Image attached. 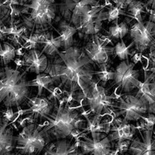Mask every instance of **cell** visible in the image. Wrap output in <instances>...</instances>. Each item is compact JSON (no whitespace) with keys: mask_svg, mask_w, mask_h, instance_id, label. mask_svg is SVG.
<instances>
[{"mask_svg":"<svg viewBox=\"0 0 155 155\" xmlns=\"http://www.w3.org/2000/svg\"><path fill=\"white\" fill-rule=\"evenodd\" d=\"M58 55L59 58L49 64L44 73L53 78L54 82L60 84L59 88L62 86L74 93L81 90L85 97L93 81V61L78 47L59 51Z\"/></svg>","mask_w":155,"mask_h":155,"instance_id":"cell-1","label":"cell"},{"mask_svg":"<svg viewBox=\"0 0 155 155\" xmlns=\"http://www.w3.org/2000/svg\"><path fill=\"white\" fill-rule=\"evenodd\" d=\"M27 71L5 66L0 70V104L6 108L16 107L28 101L30 81L27 80Z\"/></svg>","mask_w":155,"mask_h":155,"instance_id":"cell-2","label":"cell"},{"mask_svg":"<svg viewBox=\"0 0 155 155\" xmlns=\"http://www.w3.org/2000/svg\"><path fill=\"white\" fill-rule=\"evenodd\" d=\"M60 104L54 114L47 116L48 124L44 127L43 130L52 140H64L71 137V134L76 129L82 128L84 120L81 118L77 111L65 104V99L59 100Z\"/></svg>","mask_w":155,"mask_h":155,"instance_id":"cell-3","label":"cell"},{"mask_svg":"<svg viewBox=\"0 0 155 155\" xmlns=\"http://www.w3.org/2000/svg\"><path fill=\"white\" fill-rule=\"evenodd\" d=\"M22 5L30 9V12H22L27 15L23 16V24L27 29L34 30V28H46L56 16L58 5L55 0H30L29 4L24 3Z\"/></svg>","mask_w":155,"mask_h":155,"instance_id":"cell-4","label":"cell"},{"mask_svg":"<svg viewBox=\"0 0 155 155\" xmlns=\"http://www.w3.org/2000/svg\"><path fill=\"white\" fill-rule=\"evenodd\" d=\"M41 127V126L34 123L23 127V130L15 137V149L23 155H37L41 153L51 140Z\"/></svg>","mask_w":155,"mask_h":155,"instance_id":"cell-5","label":"cell"},{"mask_svg":"<svg viewBox=\"0 0 155 155\" xmlns=\"http://www.w3.org/2000/svg\"><path fill=\"white\" fill-rule=\"evenodd\" d=\"M112 107L116 110V116H123V123L137 122L148 113V103L140 97L134 95H123L116 100Z\"/></svg>","mask_w":155,"mask_h":155,"instance_id":"cell-6","label":"cell"},{"mask_svg":"<svg viewBox=\"0 0 155 155\" xmlns=\"http://www.w3.org/2000/svg\"><path fill=\"white\" fill-rule=\"evenodd\" d=\"M98 5L99 0H62L58 9L65 21L78 28L84 16Z\"/></svg>","mask_w":155,"mask_h":155,"instance_id":"cell-7","label":"cell"},{"mask_svg":"<svg viewBox=\"0 0 155 155\" xmlns=\"http://www.w3.org/2000/svg\"><path fill=\"white\" fill-rule=\"evenodd\" d=\"M135 64L129 60L120 62L115 69L116 76L113 80V85L125 93L132 92L135 88H139L142 81L139 79L140 75L139 70L135 69Z\"/></svg>","mask_w":155,"mask_h":155,"instance_id":"cell-8","label":"cell"},{"mask_svg":"<svg viewBox=\"0 0 155 155\" xmlns=\"http://www.w3.org/2000/svg\"><path fill=\"white\" fill-rule=\"evenodd\" d=\"M130 35L136 50L143 54L155 42V23L149 20L143 23L137 22L130 29Z\"/></svg>","mask_w":155,"mask_h":155,"instance_id":"cell-9","label":"cell"},{"mask_svg":"<svg viewBox=\"0 0 155 155\" xmlns=\"http://www.w3.org/2000/svg\"><path fill=\"white\" fill-rule=\"evenodd\" d=\"M108 19L107 11L104 10V5H98L90 9L81 19L78 31L85 37L96 35L102 28L103 22Z\"/></svg>","mask_w":155,"mask_h":155,"instance_id":"cell-10","label":"cell"},{"mask_svg":"<svg viewBox=\"0 0 155 155\" xmlns=\"http://www.w3.org/2000/svg\"><path fill=\"white\" fill-rule=\"evenodd\" d=\"M92 139L85 137L83 140H78L81 155H111V141L107 136L101 133H92Z\"/></svg>","mask_w":155,"mask_h":155,"instance_id":"cell-11","label":"cell"},{"mask_svg":"<svg viewBox=\"0 0 155 155\" xmlns=\"http://www.w3.org/2000/svg\"><path fill=\"white\" fill-rule=\"evenodd\" d=\"M85 98L87 100V105L89 107L90 111L95 115L102 116V113L113 106L111 101L113 97L109 96L106 94V88L99 85V82L94 81Z\"/></svg>","mask_w":155,"mask_h":155,"instance_id":"cell-12","label":"cell"},{"mask_svg":"<svg viewBox=\"0 0 155 155\" xmlns=\"http://www.w3.org/2000/svg\"><path fill=\"white\" fill-rule=\"evenodd\" d=\"M85 52L92 61L100 66L107 64L110 55L114 53V48L107 47V42L101 40L96 34L85 46Z\"/></svg>","mask_w":155,"mask_h":155,"instance_id":"cell-13","label":"cell"},{"mask_svg":"<svg viewBox=\"0 0 155 155\" xmlns=\"http://www.w3.org/2000/svg\"><path fill=\"white\" fill-rule=\"evenodd\" d=\"M26 71L40 74L45 72L49 65L48 58L45 54L37 49L29 50L23 56Z\"/></svg>","mask_w":155,"mask_h":155,"instance_id":"cell-14","label":"cell"},{"mask_svg":"<svg viewBox=\"0 0 155 155\" xmlns=\"http://www.w3.org/2000/svg\"><path fill=\"white\" fill-rule=\"evenodd\" d=\"M140 136L141 139L137 137L131 141L127 151L129 155H148L155 150L153 130H144L143 134L140 133Z\"/></svg>","mask_w":155,"mask_h":155,"instance_id":"cell-15","label":"cell"},{"mask_svg":"<svg viewBox=\"0 0 155 155\" xmlns=\"http://www.w3.org/2000/svg\"><path fill=\"white\" fill-rule=\"evenodd\" d=\"M136 128L137 127L123 123V120L120 121V120H119L116 122L115 126L111 127V134H109L108 137L111 142L117 141V143L124 140H133Z\"/></svg>","mask_w":155,"mask_h":155,"instance_id":"cell-16","label":"cell"},{"mask_svg":"<svg viewBox=\"0 0 155 155\" xmlns=\"http://www.w3.org/2000/svg\"><path fill=\"white\" fill-rule=\"evenodd\" d=\"M16 148L13 130L9 124L0 123V155H6Z\"/></svg>","mask_w":155,"mask_h":155,"instance_id":"cell-17","label":"cell"},{"mask_svg":"<svg viewBox=\"0 0 155 155\" xmlns=\"http://www.w3.org/2000/svg\"><path fill=\"white\" fill-rule=\"evenodd\" d=\"M28 105L30 106V109L31 111L32 116L34 119L38 117H44L49 116L51 113L52 105L51 102L46 98L44 97L36 96L34 98H29Z\"/></svg>","mask_w":155,"mask_h":155,"instance_id":"cell-18","label":"cell"},{"mask_svg":"<svg viewBox=\"0 0 155 155\" xmlns=\"http://www.w3.org/2000/svg\"><path fill=\"white\" fill-rule=\"evenodd\" d=\"M77 143L71 144L65 139L57 140L48 147L45 155H81L77 150Z\"/></svg>","mask_w":155,"mask_h":155,"instance_id":"cell-19","label":"cell"},{"mask_svg":"<svg viewBox=\"0 0 155 155\" xmlns=\"http://www.w3.org/2000/svg\"><path fill=\"white\" fill-rule=\"evenodd\" d=\"M58 28L60 31L58 32L60 34V37L62 41V47L63 51H67L68 49L73 47L74 44V36L78 32L77 28L64 19L61 20L60 23L58 24Z\"/></svg>","mask_w":155,"mask_h":155,"instance_id":"cell-20","label":"cell"},{"mask_svg":"<svg viewBox=\"0 0 155 155\" xmlns=\"http://www.w3.org/2000/svg\"><path fill=\"white\" fill-rule=\"evenodd\" d=\"M41 44H44L43 53L45 54L47 56L54 57L58 54L59 49L62 47V41L60 36L54 37L51 33H46L45 38Z\"/></svg>","mask_w":155,"mask_h":155,"instance_id":"cell-21","label":"cell"},{"mask_svg":"<svg viewBox=\"0 0 155 155\" xmlns=\"http://www.w3.org/2000/svg\"><path fill=\"white\" fill-rule=\"evenodd\" d=\"M147 5L144 2L139 0H134L127 8V14L128 16L134 18L137 23H143L142 13H146Z\"/></svg>","mask_w":155,"mask_h":155,"instance_id":"cell-22","label":"cell"},{"mask_svg":"<svg viewBox=\"0 0 155 155\" xmlns=\"http://www.w3.org/2000/svg\"><path fill=\"white\" fill-rule=\"evenodd\" d=\"M54 82V78L51 75L46 74V73H42V74H37L35 79L30 81V87H37V96L41 97L43 93V89L46 88L47 90H49L48 86Z\"/></svg>","mask_w":155,"mask_h":155,"instance_id":"cell-23","label":"cell"},{"mask_svg":"<svg viewBox=\"0 0 155 155\" xmlns=\"http://www.w3.org/2000/svg\"><path fill=\"white\" fill-rule=\"evenodd\" d=\"M16 48L8 42L0 44V61L3 65L7 66L9 62L14 60L16 57Z\"/></svg>","mask_w":155,"mask_h":155,"instance_id":"cell-24","label":"cell"},{"mask_svg":"<svg viewBox=\"0 0 155 155\" xmlns=\"http://www.w3.org/2000/svg\"><path fill=\"white\" fill-rule=\"evenodd\" d=\"M130 32L128 24L126 22H120L119 23L118 19H116L115 23L109 27V37L113 39H120L123 40L124 37Z\"/></svg>","mask_w":155,"mask_h":155,"instance_id":"cell-25","label":"cell"},{"mask_svg":"<svg viewBox=\"0 0 155 155\" xmlns=\"http://www.w3.org/2000/svg\"><path fill=\"white\" fill-rule=\"evenodd\" d=\"M134 46V42L132 41L129 45H127L124 40H121L114 47V54L116 56L120 58L121 61L129 60V56L132 55L130 53V48Z\"/></svg>","mask_w":155,"mask_h":155,"instance_id":"cell-26","label":"cell"},{"mask_svg":"<svg viewBox=\"0 0 155 155\" xmlns=\"http://www.w3.org/2000/svg\"><path fill=\"white\" fill-rule=\"evenodd\" d=\"M100 71H95V74L98 75L99 81L102 82L106 83L107 81L114 80L115 76H116V72L113 71H109L107 69V64H102L100 65Z\"/></svg>","mask_w":155,"mask_h":155,"instance_id":"cell-27","label":"cell"},{"mask_svg":"<svg viewBox=\"0 0 155 155\" xmlns=\"http://www.w3.org/2000/svg\"><path fill=\"white\" fill-rule=\"evenodd\" d=\"M155 126V115L148 113L147 116H143L140 120V124L137 128L143 129V130H153Z\"/></svg>","mask_w":155,"mask_h":155,"instance_id":"cell-28","label":"cell"},{"mask_svg":"<svg viewBox=\"0 0 155 155\" xmlns=\"http://www.w3.org/2000/svg\"><path fill=\"white\" fill-rule=\"evenodd\" d=\"M108 21L113 22L116 21V19H119V16L121 15H125L127 16V14L124 12V9H120V8L117 7L116 5H111L110 7L108 9Z\"/></svg>","mask_w":155,"mask_h":155,"instance_id":"cell-29","label":"cell"},{"mask_svg":"<svg viewBox=\"0 0 155 155\" xmlns=\"http://www.w3.org/2000/svg\"><path fill=\"white\" fill-rule=\"evenodd\" d=\"M16 119V113H14L12 108H6L5 111L2 112V121L6 124H11L14 123Z\"/></svg>","mask_w":155,"mask_h":155,"instance_id":"cell-30","label":"cell"},{"mask_svg":"<svg viewBox=\"0 0 155 155\" xmlns=\"http://www.w3.org/2000/svg\"><path fill=\"white\" fill-rule=\"evenodd\" d=\"M131 141L132 140H124L117 143L116 150H118L119 153H125V152L128 151L129 147H130V146L131 144Z\"/></svg>","mask_w":155,"mask_h":155,"instance_id":"cell-31","label":"cell"},{"mask_svg":"<svg viewBox=\"0 0 155 155\" xmlns=\"http://www.w3.org/2000/svg\"><path fill=\"white\" fill-rule=\"evenodd\" d=\"M113 3H115V5L117 7L120 8L122 9H127L130 4L132 2H134V0H110Z\"/></svg>","mask_w":155,"mask_h":155,"instance_id":"cell-32","label":"cell"},{"mask_svg":"<svg viewBox=\"0 0 155 155\" xmlns=\"http://www.w3.org/2000/svg\"><path fill=\"white\" fill-rule=\"evenodd\" d=\"M142 58H143V55L142 53H135L132 54V62L134 63L135 64L138 63V62L142 61Z\"/></svg>","mask_w":155,"mask_h":155,"instance_id":"cell-33","label":"cell"},{"mask_svg":"<svg viewBox=\"0 0 155 155\" xmlns=\"http://www.w3.org/2000/svg\"><path fill=\"white\" fill-rule=\"evenodd\" d=\"M8 12V5L4 2V0H0V19L2 18V13Z\"/></svg>","mask_w":155,"mask_h":155,"instance_id":"cell-34","label":"cell"},{"mask_svg":"<svg viewBox=\"0 0 155 155\" xmlns=\"http://www.w3.org/2000/svg\"><path fill=\"white\" fill-rule=\"evenodd\" d=\"M147 7L150 9H154L155 10V0H144Z\"/></svg>","mask_w":155,"mask_h":155,"instance_id":"cell-35","label":"cell"},{"mask_svg":"<svg viewBox=\"0 0 155 155\" xmlns=\"http://www.w3.org/2000/svg\"><path fill=\"white\" fill-rule=\"evenodd\" d=\"M147 12H149V21H151L155 23V10L148 9Z\"/></svg>","mask_w":155,"mask_h":155,"instance_id":"cell-36","label":"cell"},{"mask_svg":"<svg viewBox=\"0 0 155 155\" xmlns=\"http://www.w3.org/2000/svg\"><path fill=\"white\" fill-rule=\"evenodd\" d=\"M14 62L16 64V68H19L24 66V62H23V59H20V58H16V59H14Z\"/></svg>","mask_w":155,"mask_h":155,"instance_id":"cell-37","label":"cell"},{"mask_svg":"<svg viewBox=\"0 0 155 155\" xmlns=\"http://www.w3.org/2000/svg\"><path fill=\"white\" fill-rule=\"evenodd\" d=\"M26 54V49H25L23 47L18 48L16 50V54L19 55V56H24V54Z\"/></svg>","mask_w":155,"mask_h":155,"instance_id":"cell-38","label":"cell"},{"mask_svg":"<svg viewBox=\"0 0 155 155\" xmlns=\"http://www.w3.org/2000/svg\"><path fill=\"white\" fill-rule=\"evenodd\" d=\"M6 155H23V154H21V153H19V152H16V153H12V152H10V153H7Z\"/></svg>","mask_w":155,"mask_h":155,"instance_id":"cell-39","label":"cell"},{"mask_svg":"<svg viewBox=\"0 0 155 155\" xmlns=\"http://www.w3.org/2000/svg\"><path fill=\"white\" fill-rule=\"evenodd\" d=\"M150 70L152 73H153V74H155V66H153V67H152Z\"/></svg>","mask_w":155,"mask_h":155,"instance_id":"cell-40","label":"cell"},{"mask_svg":"<svg viewBox=\"0 0 155 155\" xmlns=\"http://www.w3.org/2000/svg\"><path fill=\"white\" fill-rule=\"evenodd\" d=\"M148 155H155V150L154 151H152L151 153H150Z\"/></svg>","mask_w":155,"mask_h":155,"instance_id":"cell-41","label":"cell"}]
</instances>
